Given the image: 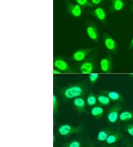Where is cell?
I'll return each instance as SVG.
<instances>
[{"label":"cell","mask_w":133,"mask_h":147,"mask_svg":"<svg viewBox=\"0 0 133 147\" xmlns=\"http://www.w3.org/2000/svg\"><path fill=\"white\" fill-rule=\"evenodd\" d=\"M94 50L93 49H82L76 51L72 55V59L78 63L84 61L87 56Z\"/></svg>","instance_id":"obj_4"},{"label":"cell","mask_w":133,"mask_h":147,"mask_svg":"<svg viewBox=\"0 0 133 147\" xmlns=\"http://www.w3.org/2000/svg\"><path fill=\"white\" fill-rule=\"evenodd\" d=\"M98 77H99L98 73H97V72H92V73L89 74V81L92 84L96 83L98 81Z\"/></svg>","instance_id":"obj_21"},{"label":"cell","mask_w":133,"mask_h":147,"mask_svg":"<svg viewBox=\"0 0 133 147\" xmlns=\"http://www.w3.org/2000/svg\"><path fill=\"white\" fill-rule=\"evenodd\" d=\"M133 119V113L130 111H123L119 115V120L122 122H126Z\"/></svg>","instance_id":"obj_17"},{"label":"cell","mask_w":133,"mask_h":147,"mask_svg":"<svg viewBox=\"0 0 133 147\" xmlns=\"http://www.w3.org/2000/svg\"><path fill=\"white\" fill-rule=\"evenodd\" d=\"M86 102H87V104L89 106H92L93 107V106H96L98 102L97 97L95 94H89L87 96Z\"/></svg>","instance_id":"obj_20"},{"label":"cell","mask_w":133,"mask_h":147,"mask_svg":"<svg viewBox=\"0 0 133 147\" xmlns=\"http://www.w3.org/2000/svg\"><path fill=\"white\" fill-rule=\"evenodd\" d=\"M132 11H133V7H132Z\"/></svg>","instance_id":"obj_29"},{"label":"cell","mask_w":133,"mask_h":147,"mask_svg":"<svg viewBox=\"0 0 133 147\" xmlns=\"http://www.w3.org/2000/svg\"><path fill=\"white\" fill-rule=\"evenodd\" d=\"M53 114L55 115L58 111V108H59V100L56 95H53Z\"/></svg>","instance_id":"obj_23"},{"label":"cell","mask_w":133,"mask_h":147,"mask_svg":"<svg viewBox=\"0 0 133 147\" xmlns=\"http://www.w3.org/2000/svg\"><path fill=\"white\" fill-rule=\"evenodd\" d=\"M64 147H82V144L78 140H72L69 143H67L64 145Z\"/></svg>","instance_id":"obj_24"},{"label":"cell","mask_w":133,"mask_h":147,"mask_svg":"<svg viewBox=\"0 0 133 147\" xmlns=\"http://www.w3.org/2000/svg\"><path fill=\"white\" fill-rule=\"evenodd\" d=\"M123 135L120 131H115V132L110 133L109 135L108 138L106 139V143L109 145H112V144L117 143L118 140H120L122 138Z\"/></svg>","instance_id":"obj_12"},{"label":"cell","mask_w":133,"mask_h":147,"mask_svg":"<svg viewBox=\"0 0 133 147\" xmlns=\"http://www.w3.org/2000/svg\"><path fill=\"white\" fill-rule=\"evenodd\" d=\"M73 106L76 108V109L79 112H83L85 111L86 105H87V102L83 97H78L76 98L73 99Z\"/></svg>","instance_id":"obj_10"},{"label":"cell","mask_w":133,"mask_h":147,"mask_svg":"<svg viewBox=\"0 0 133 147\" xmlns=\"http://www.w3.org/2000/svg\"><path fill=\"white\" fill-rule=\"evenodd\" d=\"M112 58L110 57H103L100 60V69L102 72L108 73L112 71Z\"/></svg>","instance_id":"obj_7"},{"label":"cell","mask_w":133,"mask_h":147,"mask_svg":"<svg viewBox=\"0 0 133 147\" xmlns=\"http://www.w3.org/2000/svg\"><path fill=\"white\" fill-rule=\"evenodd\" d=\"M84 93V89L81 85H72L67 88H65L63 91V95L66 99L71 100L76 97H81Z\"/></svg>","instance_id":"obj_2"},{"label":"cell","mask_w":133,"mask_h":147,"mask_svg":"<svg viewBox=\"0 0 133 147\" xmlns=\"http://www.w3.org/2000/svg\"><path fill=\"white\" fill-rule=\"evenodd\" d=\"M93 15L97 20L101 22H104L106 18V11L102 7H96L93 11Z\"/></svg>","instance_id":"obj_13"},{"label":"cell","mask_w":133,"mask_h":147,"mask_svg":"<svg viewBox=\"0 0 133 147\" xmlns=\"http://www.w3.org/2000/svg\"><path fill=\"white\" fill-rule=\"evenodd\" d=\"M106 95L112 101L119 102V101L124 100V97L121 96V94L118 92H115V91H109L106 92Z\"/></svg>","instance_id":"obj_15"},{"label":"cell","mask_w":133,"mask_h":147,"mask_svg":"<svg viewBox=\"0 0 133 147\" xmlns=\"http://www.w3.org/2000/svg\"><path fill=\"white\" fill-rule=\"evenodd\" d=\"M104 112V110L101 106H95L92 108V109L90 111L91 115H92L93 117H96V118H100L102 117Z\"/></svg>","instance_id":"obj_16"},{"label":"cell","mask_w":133,"mask_h":147,"mask_svg":"<svg viewBox=\"0 0 133 147\" xmlns=\"http://www.w3.org/2000/svg\"><path fill=\"white\" fill-rule=\"evenodd\" d=\"M121 109V106L119 105H116V106H113L110 109L106 118L109 123H115L117 122L118 120L119 119V115H120V111Z\"/></svg>","instance_id":"obj_5"},{"label":"cell","mask_w":133,"mask_h":147,"mask_svg":"<svg viewBox=\"0 0 133 147\" xmlns=\"http://www.w3.org/2000/svg\"><path fill=\"white\" fill-rule=\"evenodd\" d=\"M53 66L54 68H56L62 73H73V70L72 69L68 62L62 58H56L53 61Z\"/></svg>","instance_id":"obj_3"},{"label":"cell","mask_w":133,"mask_h":147,"mask_svg":"<svg viewBox=\"0 0 133 147\" xmlns=\"http://www.w3.org/2000/svg\"><path fill=\"white\" fill-rule=\"evenodd\" d=\"M87 35L92 41H98V31L94 25H89L86 28Z\"/></svg>","instance_id":"obj_11"},{"label":"cell","mask_w":133,"mask_h":147,"mask_svg":"<svg viewBox=\"0 0 133 147\" xmlns=\"http://www.w3.org/2000/svg\"><path fill=\"white\" fill-rule=\"evenodd\" d=\"M57 131L61 136L67 137L71 135H74V134L82 133L83 131V126H73L70 124L64 123L60 125L57 129Z\"/></svg>","instance_id":"obj_1"},{"label":"cell","mask_w":133,"mask_h":147,"mask_svg":"<svg viewBox=\"0 0 133 147\" xmlns=\"http://www.w3.org/2000/svg\"><path fill=\"white\" fill-rule=\"evenodd\" d=\"M62 74L61 71H59L58 69H56V68H53V74L56 75V74Z\"/></svg>","instance_id":"obj_27"},{"label":"cell","mask_w":133,"mask_h":147,"mask_svg":"<svg viewBox=\"0 0 133 147\" xmlns=\"http://www.w3.org/2000/svg\"><path fill=\"white\" fill-rule=\"evenodd\" d=\"M75 1L82 7H92L93 5L90 0H75Z\"/></svg>","instance_id":"obj_22"},{"label":"cell","mask_w":133,"mask_h":147,"mask_svg":"<svg viewBox=\"0 0 133 147\" xmlns=\"http://www.w3.org/2000/svg\"><path fill=\"white\" fill-rule=\"evenodd\" d=\"M124 7V2L123 0H112V5L110 9L112 11H121Z\"/></svg>","instance_id":"obj_14"},{"label":"cell","mask_w":133,"mask_h":147,"mask_svg":"<svg viewBox=\"0 0 133 147\" xmlns=\"http://www.w3.org/2000/svg\"><path fill=\"white\" fill-rule=\"evenodd\" d=\"M104 44L105 48L108 51L111 52H116L118 48L117 42L112 36L105 35L104 37Z\"/></svg>","instance_id":"obj_6"},{"label":"cell","mask_w":133,"mask_h":147,"mask_svg":"<svg viewBox=\"0 0 133 147\" xmlns=\"http://www.w3.org/2000/svg\"><path fill=\"white\" fill-rule=\"evenodd\" d=\"M133 48V37L131 40V42H130V49H132Z\"/></svg>","instance_id":"obj_28"},{"label":"cell","mask_w":133,"mask_h":147,"mask_svg":"<svg viewBox=\"0 0 133 147\" xmlns=\"http://www.w3.org/2000/svg\"><path fill=\"white\" fill-rule=\"evenodd\" d=\"M132 145H133V144H132Z\"/></svg>","instance_id":"obj_30"},{"label":"cell","mask_w":133,"mask_h":147,"mask_svg":"<svg viewBox=\"0 0 133 147\" xmlns=\"http://www.w3.org/2000/svg\"><path fill=\"white\" fill-rule=\"evenodd\" d=\"M103 0H90L91 3L92 5H99V4L101 3Z\"/></svg>","instance_id":"obj_26"},{"label":"cell","mask_w":133,"mask_h":147,"mask_svg":"<svg viewBox=\"0 0 133 147\" xmlns=\"http://www.w3.org/2000/svg\"><path fill=\"white\" fill-rule=\"evenodd\" d=\"M95 65L91 61H85L81 64L79 66V71L82 74H90L94 71Z\"/></svg>","instance_id":"obj_8"},{"label":"cell","mask_w":133,"mask_h":147,"mask_svg":"<svg viewBox=\"0 0 133 147\" xmlns=\"http://www.w3.org/2000/svg\"><path fill=\"white\" fill-rule=\"evenodd\" d=\"M97 99L98 102L102 106H108L111 101V100L107 97V95L104 94H99L97 97Z\"/></svg>","instance_id":"obj_19"},{"label":"cell","mask_w":133,"mask_h":147,"mask_svg":"<svg viewBox=\"0 0 133 147\" xmlns=\"http://www.w3.org/2000/svg\"><path fill=\"white\" fill-rule=\"evenodd\" d=\"M125 129H126V132H127L128 134L130 135V136L133 137V125L132 124H129V125H127V126H126V128H125Z\"/></svg>","instance_id":"obj_25"},{"label":"cell","mask_w":133,"mask_h":147,"mask_svg":"<svg viewBox=\"0 0 133 147\" xmlns=\"http://www.w3.org/2000/svg\"><path fill=\"white\" fill-rule=\"evenodd\" d=\"M110 134V130L104 129L98 131L97 135V140L99 142H106V139L108 138L109 135Z\"/></svg>","instance_id":"obj_18"},{"label":"cell","mask_w":133,"mask_h":147,"mask_svg":"<svg viewBox=\"0 0 133 147\" xmlns=\"http://www.w3.org/2000/svg\"><path fill=\"white\" fill-rule=\"evenodd\" d=\"M68 7L70 13L76 18H78L82 15V6L78 4H68Z\"/></svg>","instance_id":"obj_9"}]
</instances>
